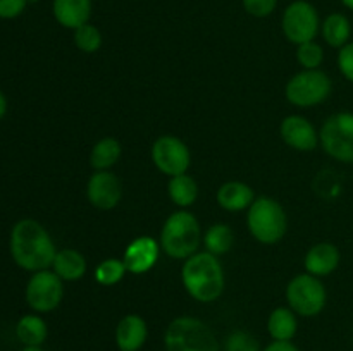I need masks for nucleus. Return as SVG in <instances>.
<instances>
[{"mask_svg":"<svg viewBox=\"0 0 353 351\" xmlns=\"http://www.w3.org/2000/svg\"><path fill=\"white\" fill-rule=\"evenodd\" d=\"M10 255L21 268L30 272L52 267L57 255L48 231L34 219H23L10 231Z\"/></svg>","mask_w":353,"mask_h":351,"instance_id":"1","label":"nucleus"},{"mask_svg":"<svg viewBox=\"0 0 353 351\" xmlns=\"http://www.w3.org/2000/svg\"><path fill=\"white\" fill-rule=\"evenodd\" d=\"M181 282L186 292L200 303H212L224 291V270L219 258L209 251H196L181 267Z\"/></svg>","mask_w":353,"mask_h":351,"instance_id":"2","label":"nucleus"},{"mask_svg":"<svg viewBox=\"0 0 353 351\" xmlns=\"http://www.w3.org/2000/svg\"><path fill=\"white\" fill-rule=\"evenodd\" d=\"M202 229L188 210H176L165 219L161 231V250L174 260H186L196 253L202 243Z\"/></svg>","mask_w":353,"mask_h":351,"instance_id":"3","label":"nucleus"},{"mask_svg":"<svg viewBox=\"0 0 353 351\" xmlns=\"http://www.w3.org/2000/svg\"><path fill=\"white\" fill-rule=\"evenodd\" d=\"M165 351H219V341L203 320L183 315L164 332Z\"/></svg>","mask_w":353,"mask_h":351,"instance_id":"4","label":"nucleus"},{"mask_svg":"<svg viewBox=\"0 0 353 351\" xmlns=\"http://www.w3.org/2000/svg\"><path fill=\"white\" fill-rule=\"evenodd\" d=\"M247 226L259 243L276 244L288 231V215L281 203L274 198L259 196L248 209Z\"/></svg>","mask_w":353,"mask_h":351,"instance_id":"5","label":"nucleus"},{"mask_svg":"<svg viewBox=\"0 0 353 351\" xmlns=\"http://www.w3.org/2000/svg\"><path fill=\"white\" fill-rule=\"evenodd\" d=\"M333 83L321 69H303L286 83L285 95L292 105L310 109L323 103L331 95Z\"/></svg>","mask_w":353,"mask_h":351,"instance_id":"6","label":"nucleus"},{"mask_svg":"<svg viewBox=\"0 0 353 351\" xmlns=\"http://www.w3.org/2000/svg\"><path fill=\"white\" fill-rule=\"evenodd\" d=\"M288 306L300 317H316L327 303V291L319 277L303 272L295 275L286 286Z\"/></svg>","mask_w":353,"mask_h":351,"instance_id":"7","label":"nucleus"},{"mask_svg":"<svg viewBox=\"0 0 353 351\" xmlns=\"http://www.w3.org/2000/svg\"><path fill=\"white\" fill-rule=\"evenodd\" d=\"M319 143L331 158L353 164V114L336 112L327 117L319 131Z\"/></svg>","mask_w":353,"mask_h":351,"instance_id":"8","label":"nucleus"},{"mask_svg":"<svg viewBox=\"0 0 353 351\" xmlns=\"http://www.w3.org/2000/svg\"><path fill=\"white\" fill-rule=\"evenodd\" d=\"M281 30L286 40L296 47L314 41L321 30L319 12L307 0H295L283 12Z\"/></svg>","mask_w":353,"mask_h":351,"instance_id":"9","label":"nucleus"},{"mask_svg":"<svg viewBox=\"0 0 353 351\" xmlns=\"http://www.w3.org/2000/svg\"><path fill=\"white\" fill-rule=\"evenodd\" d=\"M26 303L37 313H48L61 305L64 298L62 279L50 268L33 272L26 284Z\"/></svg>","mask_w":353,"mask_h":351,"instance_id":"10","label":"nucleus"},{"mask_svg":"<svg viewBox=\"0 0 353 351\" xmlns=\"http://www.w3.org/2000/svg\"><path fill=\"white\" fill-rule=\"evenodd\" d=\"M150 155L155 167L169 178L186 174L192 165V153H190L188 145L172 134L157 138L152 145Z\"/></svg>","mask_w":353,"mask_h":351,"instance_id":"11","label":"nucleus"},{"mask_svg":"<svg viewBox=\"0 0 353 351\" xmlns=\"http://www.w3.org/2000/svg\"><path fill=\"white\" fill-rule=\"evenodd\" d=\"M86 198L95 209L112 210L123 198V184L110 171H95L86 182Z\"/></svg>","mask_w":353,"mask_h":351,"instance_id":"12","label":"nucleus"},{"mask_svg":"<svg viewBox=\"0 0 353 351\" xmlns=\"http://www.w3.org/2000/svg\"><path fill=\"white\" fill-rule=\"evenodd\" d=\"M281 140L296 151H312L319 145V133L314 124L302 116H286L279 126Z\"/></svg>","mask_w":353,"mask_h":351,"instance_id":"13","label":"nucleus"},{"mask_svg":"<svg viewBox=\"0 0 353 351\" xmlns=\"http://www.w3.org/2000/svg\"><path fill=\"white\" fill-rule=\"evenodd\" d=\"M161 255V243L150 236H138L126 246L123 262L131 274H147L157 264Z\"/></svg>","mask_w":353,"mask_h":351,"instance_id":"14","label":"nucleus"},{"mask_svg":"<svg viewBox=\"0 0 353 351\" xmlns=\"http://www.w3.org/2000/svg\"><path fill=\"white\" fill-rule=\"evenodd\" d=\"M148 326L143 317L128 313L117 322L116 346L119 351H140L147 343Z\"/></svg>","mask_w":353,"mask_h":351,"instance_id":"15","label":"nucleus"},{"mask_svg":"<svg viewBox=\"0 0 353 351\" xmlns=\"http://www.w3.org/2000/svg\"><path fill=\"white\" fill-rule=\"evenodd\" d=\"M340 260L341 253L336 244L323 241V243H317L309 248L305 260H303V267H305V272L321 279L333 274L340 265Z\"/></svg>","mask_w":353,"mask_h":351,"instance_id":"16","label":"nucleus"},{"mask_svg":"<svg viewBox=\"0 0 353 351\" xmlns=\"http://www.w3.org/2000/svg\"><path fill=\"white\" fill-rule=\"evenodd\" d=\"M93 12V0H52V14L62 28L78 30L90 23Z\"/></svg>","mask_w":353,"mask_h":351,"instance_id":"17","label":"nucleus"},{"mask_svg":"<svg viewBox=\"0 0 353 351\" xmlns=\"http://www.w3.org/2000/svg\"><path fill=\"white\" fill-rule=\"evenodd\" d=\"M216 198L221 209L228 210V212H241V210L250 209L255 195L254 189L247 182L228 181L217 189Z\"/></svg>","mask_w":353,"mask_h":351,"instance_id":"18","label":"nucleus"},{"mask_svg":"<svg viewBox=\"0 0 353 351\" xmlns=\"http://www.w3.org/2000/svg\"><path fill=\"white\" fill-rule=\"evenodd\" d=\"M52 270L62 281H78L86 274V258L74 248H64L55 255Z\"/></svg>","mask_w":353,"mask_h":351,"instance_id":"19","label":"nucleus"},{"mask_svg":"<svg viewBox=\"0 0 353 351\" xmlns=\"http://www.w3.org/2000/svg\"><path fill=\"white\" fill-rule=\"evenodd\" d=\"M299 330L296 313L290 306H278L268 319V332L272 341H292Z\"/></svg>","mask_w":353,"mask_h":351,"instance_id":"20","label":"nucleus"},{"mask_svg":"<svg viewBox=\"0 0 353 351\" xmlns=\"http://www.w3.org/2000/svg\"><path fill=\"white\" fill-rule=\"evenodd\" d=\"M321 33L324 41L333 48H341L348 43L352 36V24L348 17L341 12H333L324 17L321 23Z\"/></svg>","mask_w":353,"mask_h":351,"instance_id":"21","label":"nucleus"},{"mask_svg":"<svg viewBox=\"0 0 353 351\" xmlns=\"http://www.w3.org/2000/svg\"><path fill=\"white\" fill-rule=\"evenodd\" d=\"M121 155H123V147H121L119 140L112 136L102 138L93 145L92 151H90V165L95 171H109L119 162Z\"/></svg>","mask_w":353,"mask_h":351,"instance_id":"22","label":"nucleus"},{"mask_svg":"<svg viewBox=\"0 0 353 351\" xmlns=\"http://www.w3.org/2000/svg\"><path fill=\"white\" fill-rule=\"evenodd\" d=\"M168 193L171 202L174 203L179 209H188L199 198V184H196L195 179L192 176L179 174L174 176V178L169 179L168 182Z\"/></svg>","mask_w":353,"mask_h":351,"instance_id":"23","label":"nucleus"},{"mask_svg":"<svg viewBox=\"0 0 353 351\" xmlns=\"http://www.w3.org/2000/svg\"><path fill=\"white\" fill-rule=\"evenodd\" d=\"M47 323L40 315H34V313L21 317L16 326V336L24 346H41L47 339Z\"/></svg>","mask_w":353,"mask_h":351,"instance_id":"24","label":"nucleus"},{"mask_svg":"<svg viewBox=\"0 0 353 351\" xmlns=\"http://www.w3.org/2000/svg\"><path fill=\"white\" fill-rule=\"evenodd\" d=\"M233 229L228 224H214L205 231V236H203L205 251L216 257L228 253L233 248Z\"/></svg>","mask_w":353,"mask_h":351,"instance_id":"25","label":"nucleus"},{"mask_svg":"<svg viewBox=\"0 0 353 351\" xmlns=\"http://www.w3.org/2000/svg\"><path fill=\"white\" fill-rule=\"evenodd\" d=\"M128 268L119 258H105L95 268V281L100 286H114L126 275Z\"/></svg>","mask_w":353,"mask_h":351,"instance_id":"26","label":"nucleus"},{"mask_svg":"<svg viewBox=\"0 0 353 351\" xmlns=\"http://www.w3.org/2000/svg\"><path fill=\"white\" fill-rule=\"evenodd\" d=\"M74 45L79 52L83 54H95L102 47V33H100L99 28L92 23H86L83 26H79L78 30H74Z\"/></svg>","mask_w":353,"mask_h":351,"instance_id":"27","label":"nucleus"},{"mask_svg":"<svg viewBox=\"0 0 353 351\" xmlns=\"http://www.w3.org/2000/svg\"><path fill=\"white\" fill-rule=\"evenodd\" d=\"M324 61V50L316 40L307 41L296 47V62L303 69H319Z\"/></svg>","mask_w":353,"mask_h":351,"instance_id":"28","label":"nucleus"},{"mask_svg":"<svg viewBox=\"0 0 353 351\" xmlns=\"http://www.w3.org/2000/svg\"><path fill=\"white\" fill-rule=\"evenodd\" d=\"M224 351H261V344L247 330H234L226 337Z\"/></svg>","mask_w":353,"mask_h":351,"instance_id":"29","label":"nucleus"},{"mask_svg":"<svg viewBox=\"0 0 353 351\" xmlns=\"http://www.w3.org/2000/svg\"><path fill=\"white\" fill-rule=\"evenodd\" d=\"M241 6L250 16L268 17L278 7V0H241Z\"/></svg>","mask_w":353,"mask_h":351,"instance_id":"30","label":"nucleus"},{"mask_svg":"<svg viewBox=\"0 0 353 351\" xmlns=\"http://www.w3.org/2000/svg\"><path fill=\"white\" fill-rule=\"evenodd\" d=\"M338 69L348 81L353 83V41H348L338 52Z\"/></svg>","mask_w":353,"mask_h":351,"instance_id":"31","label":"nucleus"},{"mask_svg":"<svg viewBox=\"0 0 353 351\" xmlns=\"http://www.w3.org/2000/svg\"><path fill=\"white\" fill-rule=\"evenodd\" d=\"M28 0H0V19H16L24 12Z\"/></svg>","mask_w":353,"mask_h":351,"instance_id":"32","label":"nucleus"},{"mask_svg":"<svg viewBox=\"0 0 353 351\" xmlns=\"http://www.w3.org/2000/svg\"><path fill=\"white\" fill-rule=\"evenodd\" d=\"M262 351H300L292 341H272Z\"/></svg>","mask_w":353,"mask_h":351,"instance_id":"33","label":"nucleus"},{"mask_svg":"<svg viewBox=\"0 0 353 351\" xmlns=\"http://www.w3.org/2000/svg\"><path fill=\"white\" fill-rule=\"evenodd\" d=\"M7 114V98L2 92H0V119Z\"/></svg>","mask_w":353,"mask_h":351,"instance_id":"34","label":"nucleus"},{"mask_svg":"<svg viewBox=\"0 0 353 351\" xmlns=\"http://www.w3.org/2000/svg\"><path fill=\"white\" fill-rule=\"evenodd\" d=\"M341 3H343V6L347 7V9L353 10V0H341Z\"/></svg>","mask_w":353,"mask_h":351,"instance_id":"35","label":"nucleus"},{"mask_svg":"<svg viewBox=\"0 0 353 351\" xmlns=\"http://www.w3.org/2000/svg\"><path fill=\"white\" fill-rule=\"evenodd\" d=\"M23 351H41L40 346H24Z\"/></svg>","mask_w":353,"mask_h":351,"instance_id":"36","label":"nucleus"},{"mask_svg":"<svg viewBox=\"0 0 353 351\" xmlns=\"http://www.w3.org/2000/svg\"><path fill=\"white\" fill-rule=\"evenodd\" d=\"M37 2H40V0H28V3H37Z\"/></svg>","mask_w":353,"mask_h":351,"instance_id":"37","label":"nucleus"}]
</instances>
